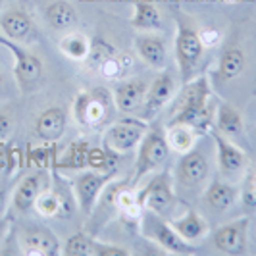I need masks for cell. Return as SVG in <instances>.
Listing matches in <instances>:
<instances>
[{"mask_svg":"<svg viewBox=\"0 0 256 256\" xmlns=\"http://www.w3.org/2000/svg\"><path fill=\"white\" fill-rule=\"evenodd\" d=\"M68 114L60 106H50L42 110L35 120V135L42 142H58L66 133Z\"/></svg>","mask_w":256,"mask_h":256,"instance_id":"cell-19","label":"cell"},{"mask_svg":"<svg viewBox=\"0 0 256 256\" xmlns=\"http://www.w3.org/2000/svg\"><path fill=\"white\" fill-rule=\"evenodd\" d=\"M176 180L185 187H198L208 180V162L200 150L181 154L180 162L176 166Z\"/></svg>","mask_w":256,"mask_h":256,"instance_id":"cell-18","label":"cell"},{"mask_svg":"<svg viewBox=\"0 0 256 256\" xmlns=\"http://www.w3.org/2000/svg\"><path fill=\"white\" fill-rule=\"evenodd\" d=\"M252 2H256V0H252Z\"/></svg>","mask_w":256,"mask_h":256,"instance_id":"cell-40","label":"cell"},{"mask_svg":"<svg viewBox=\"0 0 256 256\" xmlns=\"http://www.w3.org/2000/svg\"><path fill=\"white\" fill-rule=\"evenodd\" d=\"M44 22L54 31H70L79 24V14L76 6L68 0H54L44 8Z\"/></svg>","mask_w":256,"mask_h":256,"instance_id":"cell-24","label":"cell"},{"mask_svg":"<svg viewBox=\"0 0 256 256\" xmlns=\"http://www.w3.org/2000/svg\"><path fill=\"white\" fill-rule=\"evenodd\" d=\"M137 224H139V231L142 233V237L158 244L162 250H166V254H192L194 252V244L187 243L174 230V226L162 218V214L154 210H142Z\"/></svg>","mask_w":256,"mask_h":256,"instance_id":"cell-2","label":"cell"},{"mask_svg":"<svg viewBox=\"0 0 256 256\" xmlns=\"http://www.w3.org/2000/svg\"><path fill=\"white\" fill-rule=\"evenodd\" d=\"M129 68H133V58L126 52L116 50L112 56H108L102 64L98 66L96 74L106 81H120L126 77Z\"/></svg>","mask_w":256,"mask_h":256,"instance_id":"cell-28","label":"cell"},{"mask_svg":"<svg viewBox=\"0 0 256 256\" xmlns=\"http://www.w3.org/2000/svg\"><path fill=\"white\" fill-rule=\"evenodd\" d=\"M137 198L142 210H154L158 214H164L176 200V178L170 172L156 174L141 191H137Z\"/></svg>","mask_w":256,"mask_h":256,"instance_id":"cell-10","label":"cell"},{"mask_svg":"<svg viewBox=\"0 0 256 256\" xmlns=\"http://www.w3.org/2000/svg\"><path fill=\"white\" fill-rule=\"evenodd\" d=\"M20 248L26 256H56L62 254L58 237L46 228H29L20 237Z\"/></svg>","mask_w":256,"mask_h":256,"instance_id":"cell-14","label":"cell"},{"mask_svg":"<svg viewBox=\"0 0 256 256\" xmlns=\"http://www.w3.org/2000/svg\"><path fill=\"white\" fill-rule=\"evenodd\" d=\"M226 2H239V0H226Z\"/></svg>","mask_w":256,"mask_h":256,"instance_id":"cell-39","label":"cell"},{"mask_svg":"<svg viewBox=\"0 0 256 256\" xmlns=\"http://www.w3.org/2000/svg\"><path fill=\"white\" fill-rule=\"evenodd\" d=\"M128 248L120 246V244H112V243H104V241H94V250H92V256H129Z\"/></svg>","mask_w":256,"mask_h":256,"instance_id":"cell-32","label":"cell"},{"mask_svg":"<svg viewBox=\"0 0 256 256\" xmlns=\"http://www.w3.org/2000/svg\"><path fill=\"white\" fill-rule=\"evenodd\" d=\"M172 226H174V230L178 231L187 243L191 244L206 239V235L210 233V228H208L206 220L196 210L189 208V206L185 208V212L181 216H178V218L172 222Z\"/></svg>","mask_w":256,"mask_h":256,"instance_id":"cell-22","label":"cell"},{"mask_svg":"<svg viewBox=\"0 0 256 256\" xmlns=\"http://www.w3.org/2000/svg\"><path fill=\"white\" fill-rule=\"evenodd\" d=\"M204 46L198 37V29L192 27L189 22L178 18V33H176V42H174V52H176V62L180 70L181 83H189L194 77V70L198 68Z\"/></svg>","mask_w":256,"mask_h":256,"instance_id":"cell-3","label":"cell"},{"mask_svg":"<svg viewBox=\"0 0 256 256\" xmlns=\"http://www.w3.org/2000/svg\"><path fill=\"white\" fill-rule=\"evenodd\" d=\"M208 135L212 137V141L216 144V162H218L220 174L224 176V180L237 183L244 178L246 170H248V154L244 152L241 146H237L233 139L222 135L218 129L210 128Z\"/></svg>","mask_w":256,"mask_h":256,"instance_id":"cell-7","label":"cell"},{"mask_svg":"<svg viewBox=\"0 0 256 256\" xmlns=\"http://www.w3.org/2000/svg\"><path fill=\"white\" fill-rule=\"evenodd\" d=\"M10 230H12V218L6 214V216L0 218V244L6 241V237H8Z\"/></svg>","mask_w":256,"mask_h":256,"instance_id":"cell-35","label":"cell"},{"mask_svg":"<svg viewBox=\"0 0 256 256\" xmlns=\"http://www.w3.org/2000/svg\"><path fill=\"white\" fill-rule=\"evenodd\" d=\"M133 29L141 33H158L164 29V18L160 8L152 0H133V16H131Z\"/></svg>","mask_w":256,"mask_h":256,"instance_id":"cell-20","label":"cell"},{"mask_svg":"<svg viewBox=\"0 0 256 256\" xmlns=\"http://www.w3.org/2000/svg\"><path fill=\"white\" fill-rule=\"evenodd\" d=\"M137 160L133 166V176L129 178L131 187H137V183L156 172L168 160L170 154V146H168L166 135L158 129L146 131V135L142 137L141 144L137 146Z\"/></svg>","mask_w":256,"mask_h":256,"instance_id":"cell-5","label":"cell"},{"mask_svg":"<svg viewBox=\"0 0 256 256\" xmlns=\"http://www.w3.org/2000/svg\"><path fill=\"white\" fill-rule=\"evenodd\" d=\"M133 48L137 56L152 70H166L168 64V46L166 42L154 33H139L133 38Z\"/></svg>","mask_w":256,"mask_h":256,"instance_id":"cell-16","label":"cell"},{"mask_svg":"<svg viewBox=\"0 0 256 256\" xmlns=\"http://www.w3.org/2000/svg\"><path fill=\"white\" fill-rule=\"evenodd\" d=\"M176 94V79L174 76L162 70L160 76H156L150 87L146 89V94H144V102H142L141 110H139V118L148 122L162 112V108L166 106Z\"/></svg>","mask_w":256,"mask_h":256,"instance_id":"cell-12","label":"cell"},{"mask_svg":"<svg viewBox=\"0 0 256 256\" xmlns=\"http://www.w3.org/2000/svg\"><path fill=\"white\" fill-rule=\"evenodd\" d=\"M146 135V122L141 118H124L104 131V148L114 154H126L135 150Z\"/></svg>","mask_w":256,"mask_h":256,"instance_id":"cell-8","label":"cell"},{"mask_svg":"<svg viewBox=\"0 0 256 256\" xmlns=\"http://www.w3.org/2000/svg\"><path fill=\"white\" fill-rule=\"evenodd\" d=\"M164 135H166L170 150L178 152L180 156L191 152L198 141V131H194L191 126H185V124H170L166 126Z\"/></svg>","mask_w":256,"mask_h":256,"instance_id":"cell-25","label":"cell"},{"mask_svg":"<svg viewBox=\"0 0 256 256\" xmlns=\"http://www.w3.org/2000/svg\"><path fill=\"white\" fill-rule=\"evenodd\" d=\"M38 216L42 218H54V216H60L64 212L68 204H66L64 194L60 191H54V189H44V191L38 194V198L35 200V206Z\"/></svg>","mask_w":256,"mask_h":256,"instance_id":"cell-29","label":"cell"},{"mask_svg":"<svg viewBox=\"0 0 256 256\" xmlns=\"http://www.w3.org/2000/svg\"><path fill=\"white\" fill-rule=\"evenodd\" d=\"M212 87L208 83V77H192L189 83H185V89L181 92L178 106L170 118V124H185L191 126L198 135L208 133L214 124V110H212Z\"/></svg>","mask_w":256,"mask_h":256,"instance_id":"cell-1","label":"cell"},{"mask_svg":"<svg viewBox=\"0 0 256 256\" xmlns=\"http://www.w3.org/2000/svg\"><path fill=\"white\" fill-rule=\"evenodd\" d=\"M6 212H8V191H6V187L0 183V218L6 216Z\"/></svg>","mask_w":256,"mask_h":256,"instance_id":"cell-36","label":"cell"},{"mask_svg":"<svg viewBox=\"0 0 256 256\" xmlns=\"http://www.w3.org/2000/svg\"><path fill=\"white\" fill-rule=\"evenodd\" d=\"M90 38L79 31H70L68 35L58 40V48L66 58L74 62H85L90 52Z\"/></svg>","mask_w":256,"mask_h":256,"instance_id":"cell-26","label":"cell"},{"mask_svg":"<svg viewBox=\"0 0 256 256\" xmlns=\"http://www.w3.org/2000/svg\"><path fill=\"white\" fill-rule=\"evenodd\" d=\"M239 189L228 180H214L204 191V202L216 212H226L237 202Z\"/></svg>","mask_w":256,"mask_h":256,"instance_id":"cell-23","label":"cell"},{"mask_svg":"<svg viewBox=\"0 0 256 256\" xmlns=\"http://www.w3.org/2000/svg\"><path fill=\"white\" fill-rule=\"evenodd\" d=\"M246 68V54L239 46H231L220 56L218 62V77L222 81H231L239 77Z\"/></svg>","mask_w":256,"mask_h":256,"instance_id":"cell-27","label":"cell"},{"mask_svg":"<svg viewBox=\"0 0 256 256\" xmlns=\"http://www.w3.org/2000/svg\"><path fill=\"white\" fill-rule=\"evenodd\" d=\"M0 33L2 37L10 38L14 42L27 44L37 38V27L26 10L14 8L0 16Z\"/></svg>","mask_w":256,"mask_h":256,"instance_id":"cell-13","label":"cell"},{"mask_svg":"<svg viewBox=\"0 0 256 256\" xmlns=\"http://www.w3.org/2000/svg\"><path fill=\"white\" fill-rule=\"evenodd\" d=\"M50 187V178L44 170H38L26 176L24 180L16 185V189L12 192V204L16 210L20 212H27L35 206V200L38 198V194Z\"/></svg>","mask_w":256,"mask_h":256,"instance_id":"cell-15","label":"cell"},{"mask_svg":"<svg viewBox=\"0 0 256 256\" xmlns=\"http://www.w3.org/2000/svg\"><path fill=\"white\" fill-rule=\"evenodd\" d=\"M0 44L6 46L14 56V77L22 92H31L40 85L42 76H44V66L40 58L29 52L20 42H14L10 38L0 35Z\"/></svg>","mask_w":256,"mask_h":256,"instance_id":"cell-6","label":"cell"},{"mask_svg":"<svg viewBox=\"0 0 256 256\" xmlns=\"http://www.w3.org/2000/svg\"><path fill=\"white\" fill-rule=\"evenodd\" d=\"M12 129H14L12 114L6 112V110H2V112H0V142H4L8 137H10Z\"/></svg>","mask_w":256,"mask_h":256,"instance_id":"cell-34","label":"cell"},{"mask_svg":"<svg viewBox=\"0 0 256 256\" xmlns=\"http://www.w3.org/2000/svg\"><path fill=\"white\" fill-rule=\"evenodd\" d=\"M198 37H200V42H202L204 48H214V46H218L220 40H222V33H220L218 27L206 26L198 29Z\"/></svg>","mask_w":256,"mask_h":256,"instance_id":"cell-33","label":"cell"},{"mask_svg":"<svg viewBox=\"0 0 256 256\" xmlns=\"http://www.w3.org/2000/svg\"><path fill=\"white\" fill-rule=\"evenodd\" d=\"M116 52V48L108 42V40H104V38H98V40H94L92 44H90V52L89 56H87V64L92 72H96L98 70V66L102 64L104 60L108 58V56H112Z\"/></svg>","mask_w":256,"mask_h":256,"instance_id":"cell-31","label":"cell"},{"mask_svg":"<svg viewBox=\"0 0 256 256\" xmlns=\"http://www.w3.org/2000/svg\"><path fill=\"white\" fill-rule=\"evenodd\" d=\"M94 241L87 233H76L72 237L66 239V243L62 244V254L66 256H92L94 250Z\"/></svg>","mask_w":256,"mask_h":256,"instance_id":"cell-30","label":"cell"},{"mask_svg":"<svg viewBox=\"0 0 256 256\" xmlns=\"http://www.w3.org/2000/svg\"><path fill=\"white\" fill-rule=\"evenodd\" d=\"M212 128L218 129L222 135L235 139L244 135V120L243 112L230 102H220L214 112V124Z\"/></svg>","mask_w":256,"mask_h":256,"instance_id":"cell-21","label":"cell"},{"mask_svg":"<svg viewBox=\"0 0 256 256\" xmlns=\"http://www.w3.org/2000/svg\"><path fill=\"white\" fill-rule=\"evenodd\" d=\"M114 106V94L108 89L79 90L72 102V116L81 128H96L110 116Z\"/></svg>","mask_w":256,"mask_h":256,"instance_id":"cell-4","label":"cell"},{"mask_svg":"<svg viewBox=\"0 0 256 256\" xmlns=\"http://www.w3.org/2000/svg\"><path fill=\"white\" fill-rule=\"evenodd\" d=\"M112 180H116V172H100V170H92V168L81 172L76 178L74 192H76L77 206L85 216H90L94 212L100 194Z\"/></svg>","mask_w":256,"mask_h":256,"instance_id":"cell-9","label":"cell"},{"mask_svg":"<svg viewBox=\"0 0 256 256\" xmlns=\"http://www.w3.org/2000/svg\"><path fill=\"white\" fill-rule=\"evenodd\" d=\"M2 83H4V76H2V72H0V87H2Z\"/></svg>","mask_w":256,"mask_h":256,"instance_id":"cell-38","label":"cell"},{"mask_svg":"<svg viewBox=\"0 0 256 256\" xmlns=\"http://www.w3.org/2000/svg\"><path fill=\"white\" fill-rule=\"evenodd\" d=\"M248 218H237L214 231L212 241L220 252L231 256L246 254L248 250Z\"/></svg>","mask_w":256,"mask_h":256,"instance_id":"cell-11","label":"cell"},{"mask_svg":"<svg viewBox=\"0 0 256 256\" xmlns=\"http://www.w3.org/2000/svg\"><path fill=\"white\" fill-rule=\"evenodd\" d=\"M244 200L256 206V176L252 178V181L248 183V189H246V192H244Z\"/></svg>","mask_w":256,"mask_h":256,"instance_id":"cell-37","label":"cell"},{"mask_svg":"<svg viewBox=\"0 0 256 256\" xmlns=\"http://www.w3.org/2000/svg\"><path fill=\"white\" fill-rule=\"evenodd\" d=\"M148 85L142 79H120L114 89V102L116 108L124 114H135L141 110L144 102V94H146Z\"/></svg>","mask_w":256,"mask_h":256,"instance_id":"cell-17","label":"cell"}]
</instances>
